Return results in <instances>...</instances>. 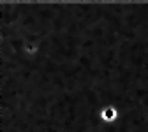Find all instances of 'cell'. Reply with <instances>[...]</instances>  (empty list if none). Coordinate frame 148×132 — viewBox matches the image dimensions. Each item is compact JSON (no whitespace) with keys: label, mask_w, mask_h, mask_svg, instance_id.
Wrapping results in <instances>:
<instances>
[{"label":"cell","mask_w":148,"mask_h":132,"mask_svg":"<svg viewBox=\"0 0 148 132\" xmlns=\"http://www.w3.org/2000/svg\"><path fill=\"white\" fill-rule=\"evenodd\" d=\"M120 109L113 104H106L99 109V120L104 125H116L120 122Z\"/></svg>","instance_id":"obj_1"}]
</instances>
